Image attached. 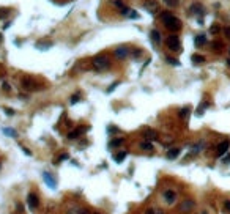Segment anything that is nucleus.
I'll use <instances>...</instances> for the list:
<instances>
[{
	"instance_id": "c9c22d12",
	"label": "nucleus",
	"mask_w": 230,
	"mask_h": 214,
	"mask_svg": "<svg viewBox=\"0 0 230 214\" xmlns=\"http://www.w3.org/2000/svg\"><path fill=\"white\" fill-rule=\"evenodd\" d=\"M115 6H118V8H123L125 5H123V2H122V0H114V2H112Z\"/></svg>"
},
{
	"instance_id": "4c0bfd02",
	"label": "nucleus",
	"mask_w": 230,
	"mask_h": 214,
	"mask_svg": "<svg viewBox=\"0 0 230 214\" xmlns=\"http://www.w3.org/2000/svg\"><path fill=\"white\" fill-rule=\"evenodd\" d=\"M3 110H5V114H6V115H10V117H11V115H14V110H13V109H8V107H3Z\"/></svg>"
},
{
	"instance_id": "49530a36",
	"label": "nucleus",
	"mask_w": 230,
	"mask_h": 214,
	"mask_svg": "<svg viewBox=\"0 0 230 214\" xmlns=\"http://www.w3.org/2000/svg\"><path fill=\"white\" fill-rule=\"evenodd\" d=\"M117 131H118V129H117L115 126H110V128H109V132H117Z\"/></svg>"
},
{
	"instance_id": "7ed1b4c3",
	"label": "nucleus",
	"mask_w": 230,
	"mask_h": 214,
	"mask_svg": "<svg viewBox=\"0 0 230 214\" xmlns=\"http://www.w3.org/2000/svg\"><path fill=\"white\" fill-rule=\"evenodd\" d=\"M165 46H167L170 51L178 52L181 49V41L177 35H170V36H167V40H165Z\"/></svg>"
},
{
	"instance_id": "393cba45",
	"label": "nucleus",
	"mask_w": 230,
	"mask_h": 214,
	"mask_svg": "<svg viewBox=\"0 0 230 214\" xmlns=\"http://www.w3.org/2000/svg\"><path fill=\"white\" fill-rule=\"evenodd\" d=\"M165 61H167L169 65H172V66H180V61L177 60V58H173V57H165Z\"/></svg>"
},
{
	"instance_id": "a19ab883",
	"label": "nucleus",
	"mask_w": 230,
	"mask_h": 214,
	"mask_svg": "<svg viewBox=\"0 0 230 214\" xmlns=\"http://www.w3.org/2000/svg\"><path fill=\"white\" fill-rule=\"evenodd\" d=\"M140 54H142V51H140V49H139V51H137V49H136V51L133 52V55H134V58H139V57H140Z\"/></svg>"
},
{
	"instance_id": "09e8293b",
	"label": "nucleus",
	"mask_w": 230,
	"mask_h": 214,
	"mask_svg": "<svg viewBox=\"0 0 230 214\" xmlns=\"http://www.w3.org/2000/svg\"><path fill=\"white\" fill-rule=\"evenodd\" d=\"M200 214H208V211H202Z\"/></svg>"
},
{
	"instance_id": "aec40b11",
	"label": "nucleus",
	"mask_w": 230,
	"mask_h": 214,
	"mask_svg": "<svg viewBox=\"0 0 230 214\" xmlns=\"http://www.w3.org/2000/svg\"><path fill=\"white\" fill-rule=\"evenodd\" d=\"M140 150L142 151H153V143L151 142H148V140H143V142H140Z\"/></svg>"
},
{
	"instance_id": "423d86ee",
	"label": "nucleus",
	"mask_w": 230,
	"mask_h": 214,
	"mask_svg": "<svg viewBox=\"0 0 230 214\" xmlns=\"http://www.w3.org/2000/svg\"><path fill=\"white\" fill-rule=\"evenodd\" d=\"M21 85H22V88H25V90L33 91V90H36V80H35L33 77L25 76V77L21 79Z\"/></svg>"
},
{
	"instance_id": "20e7f679",
	"label": "nucleus",
	"mask_w": 230,
	"mask_h": 214,
	"mask_svg": "<svg viewBox=\"0 0 230 214\" xmlns=\"http://www.w3.org/2000/svg\"><path fill=\"white\" fill-rule=\"evenodd\" d=\"M196 208V202L194 200H191V198H188V200H183L180 205H178V209H180V212H183V214H188V212H191L192 209Z\"/></svg>"
},
{
	"instance_id": "a18cd8bd",
	"label": "nucleus",
	"mask_w": 230,
	"mask_h": 214,
	"mask_svg": "<svg viewBox=\"0 0 230 214\" xmlns=\"http://www.w3.org/2000/svg\"><path fill=\"white\" fill-rule=\"evenodd\" d=\"M8 13H10V10H3V11L0 10V17H5V16H6Z\"/></svg>"
},
{
	"instance_id": "f3484780",
	"label": "nucleus",
	"mask_w": 230,
	"mask_h": 214,
	"mask_svg": "<svg viewBox=\"0 0 230 214\" xmlns=\"http://www.w3.org/2000/svg\"><path fill=\"white\" fill-rule=\"evenodd\" d=\"M194 44H196V47H202V46H205L207 44V36L205 35H197L196 38H194Z\"/></svg>"
},
{
	"instance_id": "6e6552de",
	"label": "nucleus",
	"mask_w": 230,
	"mask_h": 214,
	"mask_svg": "<svg viewBox=\"0 0 230 214\" xmlns=\"http://www.w3.org/2000/svg\"><path fill=\"white\" fill-rule=\"evenodd\" d=\"M162 198H164V202L167 205H173L175 200H177V192L173 189H167V191L162 192Z\"/></svg>"
},
{
	"instance_id": "9d476101",
	"label": "nucleus",
	"mask_w": 230,
	"mask_h": 214,
	"mask_svg": "<svg viewBox=\"0 0 230 214\" xmlns=\"http://www.w3.org/2000/svg\"><path fill=\"white\" fill-rule=\"evenodd\" d=\"M43 178H44V183L48 184L51 189H57V180L54 178L52 173H49V172H43Z\"/></svg>"
},
{
	"instance_id": "f8f14e48",
	"label": "nucleus",
	"mask_w": 230,
	"mask_h": 214,
	"mask_svg": "<svg viewBox=\"0 0 230 214\" xmlns=\"http://www.w3.org/2000/svg\"><path fill=\"white\" fill-rule=\"evenodd\" d=\"M228 146H230V142H228V140L221 142V143H219V146H218V150H216V156H218V157H222V156L227 153Z\"/></svg>"
},
{
	"instance_id": "473e14b6",
	"label": "nucleus",
	"mask_w": 230,
	"mask_h": 214,
	"mask_svg": "<svg viewBox=\"0 0 230 214\" xmlns=\"http://www.w3.org/2000/svg\"><path fill=\"white\" fill-rule=\"evenodd\" d=\"M79 101H80V95H79V93H76V95L71 96V104H76V102H79Z\"/></svg>"
},
{
	"instance_id": "9b49d317",
	"label": "nucleus",
	"mask_w": 230,
	"mask_h": 214,
	"mask_svg": "<svg viewBox=\"0 0 230 214\" xmlns=\"http://www.w3.org/2000/svg\"><path fill=\"white\" fill-rule=\"evenodd\" d=\"M143 8H145L147 11H150L151 14H154L156 11H158L159 5H158L156 0H145V2H143Z\"/></svg>"
},
{
	"instance_id": "79ce46f5",
	"label": "nucleus",
	"mask_w": 230,
	"mask_h": 214,
	"mask_svg": "<svg viewBox=\"0 0 230 214\" xmlns=\"http://www.w3.org/2000/svg\"><path fill=\"white\" fill-rule=\"evenodd\" d=\"M224 35H225L227 38L230 40V27H225V29H224Z\"/></svg>"
},
{
	"instance_id": "cd10ccee",
	"label": "nucleus",
	"mask_w": 230,
	"mask_h": 214,
	"mask_svg": "<svg viewBox=\"0 0 230 214\" xmlns=\"http://www.w3.org/2000/svg\"><path fill=\"white\" fill-rule=\"evenodd\" d=\"M189 112H191V109H189V107H183V109L180 110V118L185 120V118L189 115Z\"/></svg>"
},
{
	"instance_id": "de8ad7c7",
	"label": "nucleus",
	"mask_w": 230,
	"mask_h": 214,
	"mask_svg": "<svg viewBox=\"0 0 230 214\" xmlns=\"http://www.w3.org/2000/svg\"><path fill=\"white\" fill-rule=\"evenodd\" d=\"M227 66H230V58L227 60Z\"/></svg>"
},
{
	"instance_id": "f03ea898",
	"label": "nucleus",
	"mask_w": 230,
	"mask_h": 214,
	"mask_svg": "<svg viewBox=\"0 0 230 214\" xmlns=\"http://www.w3.org/2000/svg\"><path fill=\"white\" fill-rule=\"evenodd\" d=\"M91 66L95 71H106L110 68V58L107 55H96L91 60Z\"/></svg>"
},
{
	"instance_id": "5701e85b",
	"label": "nucleus",
	"mask_w": 230,
	"mask_h": 214,
	"mask_svg": "<svg viewBox=\"0 0 230 214\" xmlns=\"http://www.w3.org/2000/svg\"><path fill=\"white\" fill-rule=\"evenodd\" d=\"M3 134H5V135H8V137H13V139H16V137H17V132L14 131L13 128H3Z\"/></svg>"
},
{
	"instance_id": "0eeeda50",
	"label": "nucleus",
	"mask_w": 230,
	"mask_h": 214,
	"mask_svg": "<svg viewBox=\"0 0 230 214\" xmlns=\"http://www.w3.org/2000/svg\"><path fill=\"white\" fill-rule=\"evenodd\" d=\"M87 131H88V128H87V126H79V128H76V129H73V131H69V132H68V139H69V140L79 139L82 134H85Z\"/></svg>"
},
{
	"instance_id": "a878e982",
	"label": "nucleus",
	"mask_w": 230,
	"mask_h": 214,
	"mask_svg": "<svg viewBox=\"0 0 230 214\" xmlns=\"http://www.w3.org/2000/svg\"><path fill=\"white\" fill-rule=\"evenodd\" d=\"M211 49H213V51H222V43H221V41H213V43H211Z\"/></svg>"
},
{
	"instance_id": "4be33fe9",
	"label": "nucleus",
	"mask_w": 230,
	"mask_h": 214,
	"mask_svg": "<svg viewBox=\"0 0 230 214\" xmlns=\"http://www.w3.org/2000/svg\"><path fill=\"white\" fill-rule=\"evenodd\" d=\"M126 156H128V151H120V153H117V156H115V162H117V164H122V162L126 159Z\"/></svg>"
},
{
	"instance_id": "37998d69",
	"label": "nucleus",
	"mask_w": 230,
	"mask_h": 214,
	"mask_svg": "<svg viewBox=\"0 0 230 214\" xmlns=\"http://www.w3.org/2000/svg\"><path fill=\"white\" fill-rule=\"evenodd\" d=\"M222 162H224V164H230V153H227V156L222 159Z\"/></svg>"
},
{
	"instance_id": "e433bc0d",
	"label": "nucleus",
	"mask_w": 230,
	"mask_h": 214,
	"mask_svg": "<svg viewBox=\"0 0 230 214\" xmlns=\"http://www.w3.org/2000/svg\"><path fill=\"white\" fill-rule=\"evenodd\" d=\"M2 88H3L5 91H10V90H11V87H10V83H8V82H3V83H2Z\"/></svg>"
},
{
	"instance_id": "39448f33",
	"label": "nucleus",
	"mask_w": 230,
	"mask_h": 214,
	"mask_svg": "<svg viewBox=\"0 0 230 214\" xmlns=\"http://www.w3.org/2000/svg\"><path fill=\"white\" fill-rule=\"evenodd\" d=\"M114 55L118 60H125V58L129 57V47H128V46H118L114 51Z\"/></svg>"
},
{
	"instance_id": "c756f323",
	"label": "nucleus",
	"mask_w": 230,
	"mask_h": 214,
	"mask_svg": "<svg viewBox=\"0 0 230 214\" xmlns=\"http://www.w3.org/2000/svg\"><path fill=\"white\" fill-rule=\"evenodd\" d=\"M66 159H69V154H66V153H63V154H60L57 159H55V164H58V162H63V161H66Z\"/></svg>"
},
{
	"instance_id": "58836bf2",
	"label": "nucleus",
	"mask_w": 230,
	"mask_h": 214,
	"mask_svg": "<svg viewBox=\"0 0 230 214\" xmlns=\"http://www.w3.org/2000/svg\"><path fill=\"white\" fill-rule=\"evenodd\" d=\"M21 148H22V151H24V153H25V154H27V156H32V151H30V150H29V148H25V146H24V145H21Z\"/></svg>"
},
{
	"instance_id": "ea45409f",
	"label": "nucleus",
	"mask_w": 230,
	"mask_h": 214,
	"mask_svg": "<svg viewBox=\"0 0 230 214\" xmlns=\"http://www.w3.org/2000/svg\"><path fill=\"white\" fill-rule=\"evenodd\" d=\"M128 17H131V19H136V17H139V14H137L136 11H133V10H131V13L128 14Z\"/></svg>"
},
{
	"instance_id": "8fccbe9b",
	"label": "nucleus",
	"mask_w": 230,
	"mask_h": 214,
	"mask_svg": "<svg viewBox=\"0 0 230 214\" xmlns=\"http://www.w3.org/2000/svg\"><path fill=\"white\" fill-rule=\"evenodd\" d=\"M93 214H99V212H93Z\"/></svg>"
},
{
	"instance_id": "f704fd0d",
	"label": "nucleus",
	"mask_w": 230,
	"mask_h": 214,
	"mask_svg": "<svg viewBox=\"0 0 230 214\" xmlns=\"http://www.w3.org/2000/svg\"><path fill=\"white\" fill-rule=\"evenodd\" d=\"M118 83H120V82H115L114 85H110V87L107 88V93H112V91H114V90H115V88L118 87Z\"/></svg>"
},
{
	"instance_id": "bb28decb",
	"label": "nucleus",
	"mask_w": 230,
	"mask_h": 214,
	"mask_svg": "<svg viewBox=\"0 0 230 214\" xmlns=\"http://www.w3.org/2000/svg\"><path fill=\"white\" fill-rule=\"evenodd\" d=\"M221 30H222V29H221V25H219V24H213V25L210 27V33H213V35L219 33Z\"/></svg>"
},
{
	"instance_id": "c03bdc74",
	"label": "nucleus",
	"mask_w": 230,
	"mask_h": 214,
	"mask_svg": "<svg viewBox=\"0 0 230 214\" xmlns=\"http://www.w3.org/2000/svg\"><path fill=\"white\" fill-rule=\"evenodd\" d=\"M145 214H156V209L154 208H148V209H145Z\"/></svg>"
},
{
	"instance_id": "f257e3e1",
	"label": "nucleus",
	"mask_w": 230,
	"mask_h": 214,
	"mask_svg": "<svg viewBox=\"0 0 230 214\" xmlns=\"http://www.w3.org/2000/svg\"><path fill=\"white\" fill-rule=\"evenodd\" d=\"M159 19L162 21V24L165 25V29L170 32H178L181 30V21L177 16H173L170 11H162L159 14Z\"/></svg>"
},
{
	"instance_id": "b1692460",
	"label": "nucleus",
	"mask_w": 230,
	"mask_h": 214,
	"mask_svg": "<svg viewBox=\"0 0 230 214\" xmlns=\"http://www.w3.org/2000/svg\"><path fill=\"white\" fill-rule=\"evenodd\" d=\"M210 106V102H207V101H203V102H202V104L199 106V109H197V115H202V114H203L205 112V109Z\"/></svg>"
},
{
	"instance_id": "6ab92c4d",
	"label": "nucleus",
	"mask_w": 230,
	"mask_h": 214,
	"mask_svg": "<svg viewBox=\"0 0 230 214\" xmlns=\"http://www.w3.org/2000/svg\"><path fill=\"white\" fill-rule=\"evenodd\" d=\"M150 38H151V41H153L154 44H159V43H161V33H159L158 30H151Z\"/></svg>"
},
{
	"instance_id": "4468645a",
	"label": "nucleus",
	"mask_w": 230,
	"mask_h": 214,
	"mask_svg": "<svg viewBox=\"0 0 230 214\" xmlns=\"http://www.w3.org/2000/svg\"><path fill=\"white\" fill-rule=\"evenodd\" d=\"M66 214H90V211L87 209V208H82V206H71V208H68V211H66Z\"/></svg>"
},
{
	"instance_id": "c85d7f7f",
	"label": "nucleus",
	"mask_w": 230,
	"mask_h": 214,
	"mask_svg": "<svg viewBox=\"0 0 230 214\" xmlns=\"http://www.w3.org/2000/svg\"><path fill=\"white\" fill-rule=\"evenodd\" d=\"M164 3L167 6H170V8H175V6H178L180 0H164Z\"/></svg>"
},
{
	"instance_id": "72a5a7b5",
	"label": "nucleus",
	"mask_w": 230,
	"mask_h": 214,
	"mask_svg": "<svg viewBox=\"0 0 230 214\" xmlns=\"http://www.w3.org/2000/svg\"><path fill=\"white\" fill-rule=\"evenodd\" d=\"M51 46H52V43H46V44L38 43V44H36V47H38V49H48V47H51Z\"/></svg>"
},
{
	"instance_id": "7c9ffc66",
	"label": "nucleus",
	"mask_w": 230,
	"mask_h": 214,
	"mask_svg": "<svg viewBox=\"0 0 230 214\" xmlns=\"http://www.w3.org/2000/svg\"><path fill=\"white\" fill-rule=\"evenodd\" d=\"M222 209L225 214H230V200H225L224 205H222Z\"/></svg>"
},
{
	"instance_id": "dca6fc26",
	"label": "nucleus",
	"mask_w": 230,
	"mask_h": 214,
	"mask_svg": "<svg viewBox=\"0 0 230 214\" xmlns=\"http://www.w3.org/2000/svg\"><path fill=\"white\" fill-rule=\"evenodd\" d=\"M189 13H191V14H199V16H202V14H203V6H202V3H192Z\"/></svg>"
},
{
	"instance_id": "ddd939ff",
	"label": "nucleus",
	"mask_w": 230,
	"mask_h": 214,
	"mask_svg": "<svg viewBox=\"0 0 230 214\" xmlns=\"http://www.w3.org/2000/svg\"><path fill=\"white\" fill-rule=\"evenodd\" d=\"M143 137H145V140L153 142V140H156L159 135H158V132H156L154 129H143Z\"/></svg>"
},
{
	"instance_id": "1a4fd4ad",
	"label": "nucleus",
	"mask_w": 230,
	"mask_h": 214,
	"mask_svg": "<svg viewBox=\"0 0 230 214\" xmlns=\"http://www.w3.org/2000/svg\"><path fill=\"white\" fill-rule=\"evenodd\" d=\"M27 205H29L30 209H36V208H38L40 198H38V195H36L35 192H30L29 195H27Z\"/></svg>"
},
{
	"instance_id": "2f4dec72",
	"label": "nucleus",
	"mask_w": 230,
	"mask_h": 214,
	"mask_svg": "<svg viewBox=\"0 0 230 214\" xmlns=\"http://www.w3.org/2000/svg\"><path fill=\"white\" fill-rule=\"evenodd\" d=\"M131 13V8H128V6H123V8H120V14H123V16H128Z\"/></svg>"
},
{
	"instance_id": "a211bd4d",
	"label": "nucleus",
	"mask_w": 230,
	"mask_h": 214,
	"mask_svg": "<svg viewBox=\"0 0 230 214\" xmlns=\"http://www.w3.org/2000/svg\"><path fill=\"white\" fill-rule=\"evenodd\" d=\"M125 142V139L123 137H117V139H112V140L109 142V148L112 150V148H117V146H120L122 143Z\"/></svg>"
},
{
	"instance_id": "2eb2a0df",
	"label": "nucleus",
	"mask_w": 230,
	"mask_h": 214,
	"mask_svg": "<svg viewBox=\"0 0 230 214\" xmlns=\"http://www.w3.org/2000/svg\"><path fill=\"white\" fill-rule=\"evenodd\" d=\"M181 150L180 148H170V150L167 151V154H165V157H167L169 161H173V159H177V157L180 156Z\"/></svg>"
},
{
	"instance_id": "412c9836",
	"label": "nucleus",
	"mask_w": 230,
	"mask_h": 214,
	"mask_svg": "<svg viewBox=\"0 0 230 214\" xmlns=\"http://www.w3.org/2000/svg\"><path fill=\"white\" fill-rule=\"evenodd\" d=\"M191 60H192V63H194V65H200V63L205 61V57H203V55H199V54H194L191 57Z\"/></svg>"
}]
</instances>
